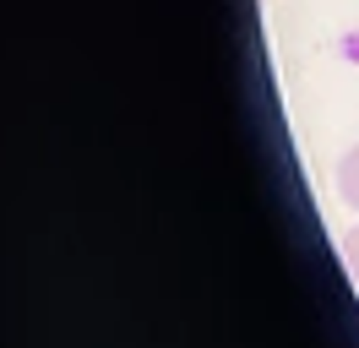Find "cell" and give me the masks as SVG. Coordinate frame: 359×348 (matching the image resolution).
I'll list each match as a JSON object with an SVG mask.
<instances>
[{
  "label": "cell",
  "instance_id": "obj_2",
  "mask_svg": "<svg viewBox=\"0 0 359 348\" xmlns=\"http://www.w3.org/2000/svg\"><path fill=\"white\" fill-rule=\"evenodd\" d=\"M343 267H348V278L359 283V229H354L348 239H343Z\"/></svg>",
  "mask_w": 359,
  "mask_h": 348
},
{
  "label": "cell",
  "instance_id": "obj_1",
  "mask_svg": "<svg viewBox=\"0 0 359 348\" xmlns=\"http://www.w3.org/2000/svg\"><path fill=\"white\" fill-rule=\"evenodd\" d=\"M337 196H343V207L359 213V142L337 158Z\"/></svg>",
  "mask_w": 359,
  "mask_h": 348
}]
</instances>
